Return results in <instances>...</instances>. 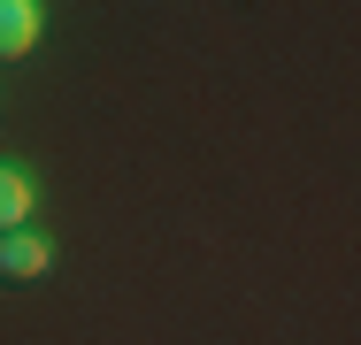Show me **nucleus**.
<instances>
[{
  "mask_svg": "<svg viewBox=\"0 0 361 345\" xmlns=\"http://www.w3.org/2000/svg\"><path fill=\"white\" fill-rule=\"evenodd\" d=\"M39 46V0H0V62H23Z\"/></svg>",
  "mask_w": 361,
  "mask_h": 345,
  "instance_id": "2",
  "label": "nucleus"
},
{
  "mask_svg": "<svg viewBox=\"0 0 361 345\" xmlns=\"http://www.w3.org/2000/svg\"><path fill=\"white\" fill-rule=\"evenodd\" d=\"M47 261H54V253H47V238H39V230H8V238H0V276H8V284L47 276Z\"/></svg>",
  "mask_w": 361,
  "mask_h": 345,
  "instance_id": "1",
  "label": "nucleus"
},
{
  "mask_svg": "<svg viewBox=\"0 0 361 345\" xmlns=\"http://www.w3.org/2000/svg\"><path fill=\"white\" fill-rule=\"evenodd\" d=\"M31 222V184H23V169H8L0 161V238L8 230H23Z\"/></svg>",
  "mask_w": 361,
  "mask_h": 345,
  "instance_id": "3",
  "label": "nucleus"
}]
</instances>
